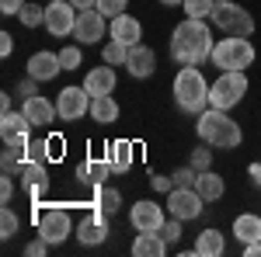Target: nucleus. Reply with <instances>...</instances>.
Masks as SVG:
<instances>
[{
    "label": "nucleus",
    "instance_id": "nucleus-49",
    "mask_svg": "<svg viewBox=\"0 0 261 257\" xmlns=\"http://www.w3.org/2000/svg\"><path fill=\"white\" fill-rule=\"evenodd\" d=\"M70 4H73V7H77V11H91V7H94V4H98V0H70Z\"/></svg>",
    "mask_w": 261,
    "mask_h": 257
},
{
    "label": "nucleus",
    "instance_id": "nucleus-2",
    "mask_svg": "<svg viewBox=\"0 0 261 257\" xmlns=\"http://www.w3.org/2000/svg\"><path fill=\"white\" fill-rule=\"evenodd\" d=\"M195 132H199L202 142H209L213 150H237L244 142V129L241 122L230 119V111H223V108H205L202 115H195Z\"/></svg>",
    "mask_w": 261,
    "mask_h": 257
},
{
    "label": "nucleus",
    "instance_id": "nucleus-12",
    "mask_svg": "<svg viewBox=\"0 0 261 257\" xmlns=\"http://www.w3.org/2000/svg\"><path fill=\"white\" fill-rule=\"evenodd\" d=\"M32 122L24 111H7V115H0V139L4 142H14V146H28L32 142Z\"/></svg>",
    "mask_w": 261,
    "mask_h": 257
},
{
    "label": "nucleus",
    "instance_id": "nucleus-39",
    "mask_svg": "<svg viewBox=\"0 0 261 257\" xmlns=\"http://www.w3.org/2000/svg\"><path fill=\"white\" fill-rule=\"evenodd\" d=\"M181 226H185V222H181V219H167V222H164L161 226V233H164V240H167V243H178L181 240Z\"/></svg>",
    "mask_w": 261,
    "mask_h": 257
},
{
    "label": "nucleus",
    "instance_id": "nucleus-27",
    "mask_svg": "<svg viewBox=\"0 0 261 257\" xmlns=\"http://www.w3.org/2000/svg\"><path fill=\"white\" fill-rule=\"evenodd\" d=\"M18 178H21V184L32 191V188H45V184H49V170H45V163H39V160H21Z\"/></svg>",
    "mask_w": 261,
    "mask_h": 257
},
{
    "label": "nucleus",
    "instance_id": "nucleus-1",
    "mask_svg": "<svg viewBox=\"0 0 261 257\" xmlns=\"http://www.w3.org/2000/svg\"><path fill=\"white\" fill-rule=\"evenodd\" d=\"M213 28L209 21L199 18H185L171 32V60L178 66H202V63L213 56Z\"/></svg>",
    "mask_w": 261,
    "mask_h": 257
},
{
    "label": "nucleus",
    "instance_id": "nucleus-42",
    "mask_svg": "<svg viewBox=\"0 0 261 257\" xmlns=\"http://www.w3.org/2000/svg\"><path fill=\"white\" fill-rule=\"evenodd\" d=\"M11 198H14V181H11V174H4V178H0V202L7 205Z\"/></svg>",
    "mask_w": 261,
    "mask_h": 257
},
{
    "label": "nucleus",
    "instance_id": "nucleus-33",
    "mask_svg": "<svg viewBox=\"0 0 261 257\" xmlns=\"http://www.w3.org/2000/svg\"><path fill=\"white\" fill-rule=\"evenodd\" d=\"M188 163H192L195 170H209V167H213V146H209V142L195 146V150L188 153Z\"/></svg>",
    "mask_w": 261,
    "mask_h": 257
},
{
    "label": "nucleus",
    "instance_id": "nucleus-5",
    "mask_svg": "<svg viewBox=\"0 0 261 257\" xmlns=\"http://www.w3.org/2000/svg\"><path fill=\"white\" fill-rule=\"evenodd\" d=\"M247 94V73L244 70H220V77L209 83V104L213 108H237Z\"/></svg>",
    "mask_w": 261,
    "mask_h": 257
},
{
    "label": "nucleus",
    "instance_id": "nucleus-8",
    "mask_svg": "<svg viewBox=\"0 0 261 257\" xmlns=\"http://www.w3.org/2000/svg\"><path fill=\"white\" fill-rule=\"evenodd\" d=\"M45 28L53 39H70L77 28V7L70 0H49L45 7Z\"/></svg>",
    "mask_w": 261,
    "mask_h": 257
},
{
    "label": "nucleus",
    "instance_id": "nucleus-10",
    "mask_svg": "<svg viewBox=\"0 0 261 257\" xmlns=\"http://www.w3.org/2000/svg\"><path fill=\"white\" fill-rule=\"evenodd\" d=\"M56 108H60V119L63 122H81L84 115H91V94L87 87H63L56 94Z\"/></svg>",
    "mask_w": 261,
    "mask_h": 257
},
{
    "label": "nucleus",
    "instance_id": "nucleus-14",
    "mask_svg": "<svg viewBox=\"0 0 261 257\" xmlns=\"http://www.w3.org/2000/svg\"><path fill=\"white\" fill-rule=\"evenodd\" d=\"M125 70H129V77L133 80H146L157 73V52L150 49V45H129V60H125Z\"/></svg>",
    "mask_w": 261,
    "mask_h": 257
},
{
    "label": "nucleus",
    "instance_id": "nucleus-43",
    "mask_svg": "<svg viewBox=\"0 0 261 257\" xmlns=\"http://www.w3.org/2000/svg\"><path fill=\"white\" fill-rule=\"evenodd\" d=\"M28 0H0V11L11 18V14H21V7H24Z\"/></svg>",
    "mask_w": 261,
    "mask_h": 257
},
{
    "label": "nucleus",
    "instance_id": "nucleus-9",
    "mask_svg": "<svg viewBox=\"0 0 261 257\" xmlns=\"http://www.w3.org/2000/svg\"><path fill=\"white\" fill-rule=\"evenodd\" d=\"M202 209H205V198L195 188H174V191H167V212L174 219H181V222L199 219Z\"/></svg>",
    "mask_w": 261,
    "mask_h": 257
},
{
    "label": "nucleus",
    "instance_id": "nucleus-11",
    "mask_svg": "<svg viewBox=\"0 0 261 257\" xmlns=\"http://www.w3.org/2000/svg\"><path fill=\"white\" fill-rule=\"evenodd\" d=\"M167 205H157V202H136L133 205V212H129V222H133V230L136 233H161V226L167 222V212H164Z\"/></svg>",
    "mask_w": 261,
    "mask_h": 257
},
{
    "label": "nucleus",
    "instance_id": "nucleus-15",
    "mask_svg": "<svg viewBox=\"0 0 261 257\" xmlns=\"http://www.w3.org/2000/svg\"><path fill=\"white\" fill-rule=\"evenodd\" d=\"M21 111L28 115V122H32L35 129H39V125H49V122L60 119V108H56V101L42 98V94H32V98H24Z\"/></svg>",
    "mask_w": 261,
    "mask_h": 257
},
{
    "label": "nucleus",
    "instance_id": "nucleus-22",
    "mask_svg": "<svg viewBox=\"0 0 261 257\" xmlns=\"http://www.w3.org/2000/svg\"><path fill=\"white\" fill-rule=\"evenodd\" d=\"M119 101L112 98V94H98V98H91V119L98 122V125H115L119 122Z\"/></svg>",
    "mask_w": 261,
    "mask_h": 257
},
{
    "label": "nucleus",
    "instance_id": "nucleus-40",
    "mask_svg": "<svg viewBox=\"0 0 261 257\" xmlns=\"http://www.w3.org/2000/svg\"><path fill=\"white\" fill-rule=\"evenodd\" d=\"M150 188L161 191V195H167V191H174V178H171V174H150Z\"/></svg>",
    "mask_w": 261,
    "mask_h": 257
},
{
    "label": "nucleus",
    "instance_id": "nucleus-26",
    "mask_svg": "<svg viewBox=\"0 0 261 257\" xmlns=\"http://www.w3.org/2000/svg\"><path fill=\"white\" fill-rule=\"evenodd\" d=\"M105 160L112 163V174H125V170L133 167V142H125V139L112 142V146L105 150Z\"/></svg>",
    "mask_w": 261,
    "mask_h": 257
},
{
    "label": "nucleus",
    "instance_id": "nucleus-20",
    "mask_svg": "<svg viewBox=\"0 0 261 257\" xmlns=\"http://www.w3.org/2000/svg\"><path fill=\"white\" fill-rule=\"evenodd\" d=\"M112 174V163L108 160H84L81 167H77V174L73 178L81 181V184H91V188H98V184H105V178Z\"/></svg>",
    "mask_w": 261,
    "mask_h": 257
},
{
    "label": "nucleus",
    "instance_id": "nucleus-46",
    "mask_svg": "<svg viewBox=\"0 0 261 257\" xmlns=\"http://www.w3.org/2000/svg\"><path fill=\"white\" fill-rule=\"evenodd\" d=\"M247 178H251V184L261 191V160H254V163L247 167Z\"/></svg>",
    "mask_w": 261,
    "mask_h": 257
},
{
    "label": "nucleus",
    "instance_id": "nucleus-31",
    "mask_svg": "<svg viewBox=\"0 0 261 257\" xmlns=\"http://www.w3.org/2000/svg\"><path fill=\"white\" fill-rule=\"evenodd\" d=\"M21 160H24V146L4 142V157H0V163H4V174H14V170L21 167Z\"/></svg>",
    "mask_w": 261,
    "mask_h": 257
},
{
    "label": "nucleus",
    "instance_id": "nucleus-50",
    "mask_svg": "<svg viewBox=\"0 0 261 257\" xmlns=\"http://www.w3.org/2000/svg\"><path fill=\"white\" fill-rule=\"evenodd\" d=\"M11 111V94H0V115H7Z\"/></svg>",
    "mask_w": 261,
    "mask_h": 257
},
{
    "label": "nucleus",
    "instance_id": "nucleus-13",
    "mask_svg": "<svg viewBox=\"0 0 261 257\" xmlns=\"http://www.w3.org/2000/svg\"><path fill=\"white\" fill-rule=\"evenodd\" d=\"M105 14H101L98 7H91V11H81L77 14V28H73V39L81 42V45H98L105 39Z\"/></svg>",
    "mask_w": 261,
    "mask_h": 257
},
{
    "label": "nucleus",
    "instance_id": "nucleus-45",
    "mask_svg": "<svg viewBox=\"0 0 261 257\" xmlns=\"http://www.w3.org/2000/svg\"><path fill=\"white\" fill-rule=\"evenodd\" d=\"M11 52H14V39H11V35H7V32H0V56H4V60H7V56H11Z\"/></svg>",
    "mask_w": 261,
    "mask_h": 257
},
{
    "label": "nucleus",
    "instance_id": "nucleus-36",
    "mask_svg": "<svg viewBox=\"0 0 261 257\" xmlns=\"http://www.w3.org/2000/svg\"><path fill=\"white\" fill-rule=\"evenodd\" d=\"M171 178H174V188H195V181H199V170L188 163V167H178Z\"/></svg>",
    "mask_w": 261,
    "mask_h": 257
},
{
    "label": "nucleus",
    "instance_id": "nucleus-24",
    "mask_svg": "<svg viewBox=\"0 0 261 257\" xmlns=\"http://www.w3.org/2000/svg\"><path fill=\"white\" fill-rule=\"evenodd\" d=\"M233 237L241 240V247L261 240V216H254V212H241V216L233 219Z\"/></svg>",
    "mask_w": 261,
    "mask_h": 257
},
{
    "label": "nucleus",
    "instance_id": "nucleus-25",
    "mask_svg": "<svg viewBox=\"0 0 261 257\" xmlns=\"http://www.w3.org/2000/svg\"><path fill=\"white\" fill-rule=\"evenodd\" d=\"M223 250H226V240H223V233L216 230V226H209V230H202L199 240H195V250L192 254L199 257H220Z\"/></svg>",
    "mask_w": 261,
    "mask_h": 257
},
{
    "label": "nucleus",
    "instance_id": "nucleus-23",
    "mask_svg": "<svg viewBox=\"0 0 261 257\" xmlns=\"http://www.w3.org/2000/svg\"><path fill=\"white\" fill-rule=\"evenodd\" d=\"M195 191H199L205 202H220L226 195V181L209 167V170H199V181H195Z\"/></svg>",
    "mask_w": 261,
    "mask_h": 257
},
{
    "label": "nucleus",
    "instance_id": "nucleus-29",
    "mask_svg": "<svg viewBox=\"0 0 261 257\" xmlns=\"http://www.w3.org/2000/svg\"><path fill=\"white\" fill-rule=\"evenodd\" d=\"M129 60V45L119 39H108L105 42V49H101V63H108V66H125Z\"/></svg>",
    "mask_w": 261,
    "mask_h": 257
},
{
    "label": "nucleus",
    "instance_id": "nucleus-47",
    "mask_svg": "<svg viewBox=\"0 0 261 257\" xmlns=\"http://www.w3.org/2000/svg\"><path fill=\"white\" fill-rule=\"evenodd\" d=\"M49 157H53V160H60V157H63V139H60V136L49 142Z\"/></svg>",
    "mask_w": 261,
    "mask_h": 257
},
{
    "label": "nucleus",
    "instance_id": "nucleus-38",
    "mask_svg": "<svg viewBox=\"0 0 261 257\" xmlns=\"http://www.w3.org/2000/svg\"><path fill=\"white\" fill-rule=\"evenodd\" d=\"M125 4H129V0H98L94 7H98L101 14L112 21V18H119V14H125Z\"/></svg>",
    "mask_w": 261,
    "mask_h": 257
},
{
    "label": "nucleus",
    "instance_id": "nucleus-41",
    "mask_svg": "<svg viewBox=\"0 0 261 257\" xmlns=\"http://www.w3.org/2000/svg\"><path fill=\"white\" fill-rule=\"evenodd\" d=\"M24 254H28V257H45V254H49V243H45V240H32V243H28V247H24Z\"/></svg>",
    "mask_w": 261,
    "mask_h": 257
},
{
    "label": "nucleus",
    "instance_id": "nucleus-48",
    "mask_svg": "<svg viewBox=\"0 0 261 257\" xmlns=\"http://www.w3.org/2000/svg\"><path fill=\"white\" fill-rule=\"evenodd\" d=\"M244 257H261V240L247 243V247H244Z\"/></svg>",
    "mask_w": 261,
    "mask_h": 257
},
{
    "label": "nucleus",
    "instance_id": "nucleus-44",
    "mask_svg": "<svg viewBox=\"0 0 261 257\" xmlns=\"http://www.w3.org/2000/svg\"><path fill=\"white\" fill-rule=\"evenodd\" d=\"M18 94H24V98H32V94H39V80H35V77L21 80V83H18Z\"/></svg>",
    "mask_w": 261,
    "mask_h": 257
},
{
    "label": "nucleus",
    "instance_id": "nucleus-19",
    "mask_svg": "<svg viewBox=\"0 0 261 257\" xmlns=\"http://www.w3.org/2000/svg\"><path fill=\"white\" fill-rule=\"evenodd\" d=\"M108 39H119L125 45H140L143 39V24L133 14H119V18L108 21Z\"/></svg>",
    "mask_w": 261,
    "mask_h": 257
},
{
    "label": "nucleus",
    "instance_id": "nucleus-37",
    "mask_svg": "<svg viewBox=\"0 0 261 257\" xmlns=\"http://www.w3.org/2000/svg\"><path fill=\"white\" fill-rule=\"evenodd\" d=\"M45 157H49V139L42 142V139H32L28 146H24V160H39V163H45Z\"/></svg>",
    "mask_w": 261,
    "mask_h": 257
},
{
    "label": "nucleus",
    "instance_id": "nucleus-7",
    "mask_svg": "<svg viewBox=\"0 0 261 257\" xmlns=\"http://www.w3.org/2000/svg\"><path fill=\"white\" fill-rule=\"evenodd\" d=\"M35 222H39V237L49 247L63 243V240L73 233V219H70L66 209H35Z\"/></svg>",
    "mask_w": 261,
    "mask_h": 257
},
{
    "label": "nucleus",
    "instance_id": "nucleus-4",
    "mask_svg": "<svg viewBox=\"0 0 261 257\" xmlns=\"http://www.w3.org/2000/svg\"><path fill=\"white\" fill-rule=\"evenodd\" d=\"M254 45H251V39H241V35H226V39H220L216 45H213V56H209V63L213 66H220V70H244L247 73V66L254 63Z\"/></svg>",
    "mask_w": 261,
    "mask_h": 257
},
{
    "label": "nucleus",
    "instance_id": "nucleus-28",
    "mask_svg": "<svg viewBox=\"0 0 261 257\" xmlns=\"http://www.w3.org/2000/svg\"><path fill=\"white\" fill-rule=\"evenodd\" d=\"M94 209H101L105 216H115V212L122 209V195L115 191V188L98 184V188H94Z\"/></svg>",
    "mask_w": 261,
    "mask_h": 257
},
{
    "label": "nucleus",
    "instance_id": "nucleus-34",
    "mask_svg": "<svg viewBox=\"0 0 261 257\" xmlns=\"http://www.w3.org/2000/svg\"><path fill=\"white\" fill-rule=\"evenodd\" d=\"M18 230H21V219L14 216V209H7V205H4V209H0V237L11 240Z\"/></svg>",
    "mask_w": 261,
    "mask_h": 257
},
{
    "label": "nucleus",
    "instance_id": "nucleus-30",
    "mask_svg": "<svg viewBox=\"0 0 261 257\" xmlns=\"http://www.w3.org/2000/svg\"><path fill=\"white\" fill-rule=\"evenodd\" d=\"M185 18H199V21H209L213 11H216V0H185Z\"/></svg>",
    "mask_w": 261,
    "mask_h": 257
},
{
    "label": "nucleus",
    "instance_id": "nucleus-32",
    "mask_svg": "<svg viewBox=\"0 0 261 257\" xmlns=\"http://www.w3.org/2000/svg\"><path fill=\"white\" fill-rule=\"evenodd\" d=\"M18 18H21L24 28H39V24H45V7H39V4H24Z\"/></svg>",
    "mask_w": 261,
    "mask_h": 257
},
{
    "label": "nucleus",
    "instance_id": "nucleus-21",
    "mask_svg": "<svg viewBox=\"0 0 261 257\" xmlns=\"http://www.w3.org/2000/svg\"><path fill=\"white\" fill-rule=\"evenodd\" d=\"M167 247L171 243L164 240V233H140L133 240V257H164Z\"/></svg>",
    "mask_w": 261,
    "mask_h": 257
},
{
    "label": "nucleus",
    "instance_id": "nucleus-6",
    "mask_svg": "<svg viewBox=\"0 0 261 257\" xmlns=\"http://www.w3.org/2000/svg\"><path fill=\"white\" fill-rule=\"evenodd\" d=\"M213 24L226 32V35H241V39H251L254 35V18H251V11H244L241 4H233V0H216V11H213Z\"/></svg>",
    "mask_w": 261,
    "mask_h": 257
},
{
    "label": "nucleus",
    "instance_id": "nucleus-3",
    "mask_svg": "<svg viewBox=\"0 0 261 257\" xmlns=\"http://www.w3.org/2000/svg\"><path fill=\"white\" fill-rule=\"evenodd\" d=\"M171 94L185 115H202L209 108V80L202 77L199 66H181L171 83Z\"/></svg>",
    "mask_w": 261,
    "mask_h": 257
},
{
    "label": "nucleus",
    "instance_id": "nucleus-16",
    "mask_svg": "<svg viewBox=\"0 0 261 257\" xmlns=\"http://www.w3.org/2000/svg\"><path fill=\"white\" fill-rule=\"evenodd\" d=\"M77 240H81L84 247H98L108 240V222H105V212L94 209V216H87L77 222Z\"/></svg>",
    "mask_w": 261,
    "mask_h": 257
},
{
    "label": "nucleus",
    "instance_id": "nucleus-17",
    "mask_svg": "<svg viewBox=\"0 0 261 257\" xmlns=\"http://www.w3.org/2000/svg\"><path fill=\"white\" fill-rule=\"evenodd\" d=\"M63 73V63H60V52H35L32 60H28V77H35L39 83H45V80H56Z\"/></svg>",
    "mask_w": 261,
    "mask_h": 257
},
{
    "label": "nucleus",
    "instance_id": "nucleus-51",
    "mask_svg": "<svg viewBox=\"0 0 261 257\" xmlns=\"http://www.w3.org/2000/svg\"><path fill=\"white\" fill-rule=\"evenodd\" d=\"M164 7H181V4H185V0H161Z\"/></svg>",
    "mask_w": 261,
    "mask_h": 257
},
{
    "label": "nucleus",
    "instance_id": "nucleus-35",
    "mask_svg": "<svg viewBox=\"0 0 261 257\" xmlns=\"http://www.w3.org/2000/svg\"><path fill=\"white\" fill-rule=\"evenodd\" d=\"M60 63H63V70H77V66H84L81 45H66V49H60Z\"/></svg>",
    "mask_w": 261,
    "mask_h": 257
},
{
    "label": "nucleus",
    "instance_id": "nucleus-18",
    "mask_svg": "<svg viewBox=\"0 0 261 257\" xmlns=\"http://www.w3.org/2000/svg\"><path fill=\"white\" fill-rule=\"evenodd\" d=\"M115 83H119L115 66H108V63H101V66H94V70H87V77H84V87H87L91 98H98V94H112Z\"/></svg>",
    "mask_w": 261,
    "mask_h": 257
}]
</instances>
